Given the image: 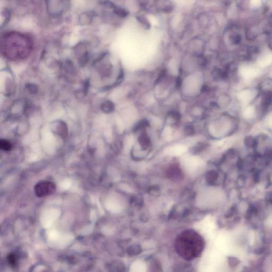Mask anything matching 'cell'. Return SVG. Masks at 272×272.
<instances>
[{"label":"cell","instance_id":"30bf717a","mask_svg":"<svg viewBox=\"0 0 272 272\" xmlns=\"http://www.w3.org/2000/svg\"><path fill=\"white\" fill-rule=\"evenodd\" d=\"M0 147L5 151H9L12 148V146L9 141L6 140H1L0 141Z\"/></svg>","mask_w":272,"mask_h":272},{"label":"cell","instance_id":"ba28073f","mask_svg":"<svg viewBox=\"0 0 272 272\" xmlns=\"http://www.w3.org/2000/svg\"><path fill=\"white\" fill-rule=\"evenodd\" d=\"M136 19L139 23L142 26H143L144 28H145L146 29H149L150 28V22L143 15H138L136 16Z\"/></svg>","mask_w":272,"mask_h":272},{"label":"cell","instance_id":"8fae6325","mask_svg":"<svg viewBox=\"0 0 272 272\" xmlns=\"http://www.w3.org/2000/svg\"><path fill=\"white\" fill-rule=\"evenodd\" d=\"M116 14L121 18H125L128 16L129 12L123 8H116L115 10Z\"/></svg>","mask_w":272,"mask_h":272},{"label":"cell","instance_id":"277c9868","mask_svg":"<svg viewBox=\"0 0 272 272\" xmlns=\"http://www.w3.org/2000/svg\"><path fill=\"white\" fill-rule=\"evenodd\" d=\"M56 186L53 182L42 181L38 182L34 188L36 195L38 197L50 196L56 192Z\"/></svg>","mask_w":272,"mask_h":272},{"label":"cell","instance_id":"6da1fadb","mask_svg":"<svg viewBox=\"0 0 272 272\" xmlns=\"http://www.w3.org/2000/svg\"><path fill=\"white\" fill-rule=\"evenodd\" d=\"M29 39L18 34H9L3 38L1 49L5 56L14 60H22L29 54L32 50Z\"/></svg>","mask_w":272,"mask_h":272},{"label":"cell","instance_id":"7a4b0ae2","mask_svg":"<svg viewBox=\"0 0 272 272\" xmlns=\"http://www.w3.org/2000/svg\"><path fill=\"white\" fill-rule=\"evenodd\" d=\"M180 75L181 83L179 92L186 101L198 98L206 92L208 86L205 83L203 70Z\"/></svg>","mask_w":272,"mask_h":272},{"label":"cell","instance_id":"4fadbf2b","mask_svg":"<svg viewBox=\"0 0 272 272\" xmlns=\"http://www.w3.org/2000/svg\"><path fill=\"white\" fill-rule=\"evenodd\" d=\"M239 261H237V259L232 258L230 259V264L231 266H235L238 264Z\"/></svg>","mask_w":272,"mask_h":272},{"label":"cell","instance_id":"3957f363","mask_svg":"<svg viewBox=\"0 0 272 272\" xmlns=\"http://www.w3.org/2000/svg\"><path fill=\"white\" fill-rule=\"evenodd\" d=\"M176 248L181 256L190 259L198 256L203 250V240L194 231H186L178 237Z\"/></svg>","mask_w":272,"mask_h":272},{"label":"cell","instance_id":"9c48e42d","mask_svg":"<svg viewBox=\"0 0 272 272\" xmlns=\"http://www.w3.org/2000/svg\"><path fill=\"white\" fill-rule=\"evenodd\" d=\"M7 261L8 264L11 266L12 267H16L17 265V257L15 254L14 253L9 254L7 256Z\"/></svg>","mask_w":272,"mask_h":272},{"label":"cell","instance_id":"5b68a950","mask_svg":"<svg viewBox=\"0 0 272 272\" xmlns=\"http://www.w3.org/2000/svg\"><path fill=\"white\" fill-rule=\"evenodd\" d=\"M187 112L190 118L195 120H203L205 119L207 110L204 105L201 103L192 104L187 109Z\"/></svg>","mask_w":272,"mask_h":272},{"label":"cell","instance_id":"52a82bcc","mask_svg":"<svg viewBox=\"0 0 272 272\" xmlns=\"http://www.w3.org/2000/svg\"><path fill=\"white\" fill-rule=\"evenodd\" d=\"M183 134L186 137L194 136L197 133V129L193 122L186 123L182 128Z\"/></svg>","mask_w":272,"mask_h":272},{"label":"cell","instance_id":"8992f818","mask_svg":"<svg viewBox=\"0 0 272 272\" xmlns=\"http://www.w3.org/2000/svg\"><path fill=\"white\" fill-rule=\"evenodd\" d=\"M182 121L181 114L177 110H171L166 113L164 118V123L168 126L177 127Z\"/></svg>","mask_w":272,"mask_h":272},{"label":"cell","instance_id":"7c38bea8","mask_svg":"<svg viewBox=\"0 0 272 272\" xmlns=\"http://www.w3.org/2000/svg\"><path fill=\"white\" fill-rule=\"evenodd\" d=\"M103 109L106 112H111L114 109V105L111 101H107L104 104Z\"/></svg>","mask_w":272,"mask_h":272}]
</instances>
